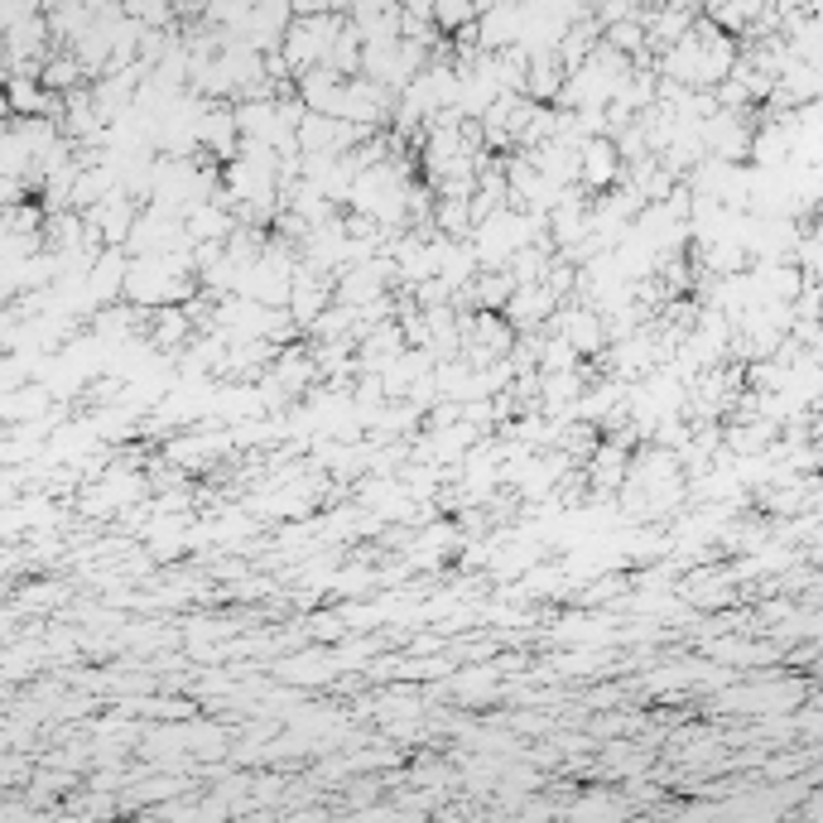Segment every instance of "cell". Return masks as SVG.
Segmentation results:
<instances>
[{
    "instance_id": "cell-1",
    "label": "cell",
    "mask_w": 823,
    "mask_h": 823,
    "mask_svg": "<svg viewBox=\"0 0 823 823\" xmlns=\"http://www.w3.org/2000/svg\"><path fill=\"white\" fill-rule=\"evenodd\" d=\"M554 328H559V338H564L578 356H597V352L607 348V338H612L607 318L597 313L592 303H564L559 318H554Z\"/></svg>"
},
{
    "instance_id": "cell-2",
    "label": "cell",
    "mask_w": 823,
    "mask_h": 823,
    "mask_svg": "<svg viewBox=\"0 0 823 823\" xmlns=\"http://www.w3.org/2000/svg\"><path fill=\"white\" fill-rule=\"evenodd\" d=\"M617 174H621V145L612 136H597V140L582 145V174H578L582 193L607 197L617 189Z\"/></svg>"
},
{
    "instance_id": "cell-3",
    "label": "cell",
    "mask_w": 823,
    "mask_h": 823,
    "mask_svg": "<svg viewBox=\"0 0 823 823\" xmlns=\"http://www.w3.org/2000/svg\"><path fill=\"white\" fill-rule=\"evenodd\" d=\"M559 295H554L549 285H521L515 289V299L506 303V323L515 328V333H530V328L549 323V318H559L554 309H559Z\"/></svg>"
},
{
    "instance_id": "cell-4",
    "label": "cell",
    "mask_w": 823,
    "mask_h": 823,
    "mask_svg": "<svg viewBox=\"0 0 823 823\" xmlns=\"http://www.w3.org/2000/svg\"><path fill=\"white\" fill-rule=\"evenodd\" d=\"M434 20L443 24V30H453V24H468V20H482V15H477L472 6H438V10H434Z\"/></svg>"
}]
</instances>
